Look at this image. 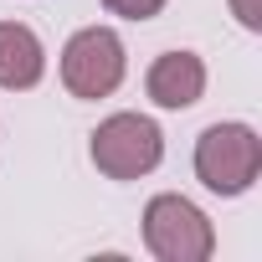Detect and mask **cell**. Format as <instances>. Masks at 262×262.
<instances>
[{"instance_id": "1", "label": "cell", "mask_w": 262, "mask_h": 262, "mask_svg": "<svg viewBox=\"0 0 262 262\" xmlns=\"http://www.w3.org/2000/svg\"><path fill=\"white\" fill-rule=\"evenodd\" d=\"M88 155L108 180H139L165 160V134L144 113H113V118H103L93 128Z\"/></svg>"}, {"instance_id": "2", "label": "cell", "mask_w": 262, "mask_h": 262, "mask_svg": "<svg viewBox=\"0 0 262 262\" xmlns=\"http://www.w3.org/2000/svg\"><path fill=\"white\" fill-rule=\"evenodd\" d=\"M257 170H262L257 128H247V123H211L206 134L195 139V175H201L206 190L242 195V190H252Z\"/></svg>"}, {"instance_id": "3", "label": "cell", "mask_w": 262, "mask_h": 262, "mask_svg": "<svg viewBox=\"0 0 262 262\" xmlns=\"http://www.w3.org/2000/svg\"><path fill=\"white\" fill-rule=\"evenodd\" d=\"M144 242L160 262H206L216 252L211 216L185 195H155L144 206Z\"/></svg>"}, {"instance_id": "4", "label": "cell", "mask_w": 262, "mask_h": 262, "mask_svg": "<svg viewBox=\"0 0 262 262\" xmlns=\"http://www.w3.org/2000/svg\"><path fill=\"white\" fill-rule=\"evenodd\" d=\"M62 82L72 98H108L123 82V41L108 26H88L62 47Z\"/></svg>"}, {"instance_id": "5", "label": "cell", "mask_w": 262, "mask_h": 262, "mask_svg": "<svg viewBox=\"0 0 262 262\" xmlns=\"http://www.w3.org/2000/svg\"><path fill=\"white\" fill-rule=\"evenodd\" d=\"M144 93L160 108H190V103H201V93H206L201 57L195 52H165V57H155V67L144 77Z\"/></svg>"}, {"instance_id": "6", "label": "cell", "mask_w": 262, "mask_h": 262, "mask_svg": "<svg viewBox=\"0 0 262 262\" xmlns=\"http://www.w3.org/2000/svg\"><path fill=\"white\" fill-rule=\"evenodd\" d=\"M41 72H47V52L36 31L21 21H0V88H11V93L36 88Z\"/></svg>"}, {"instance_id": "7", "label": "cell", "mask_w": 262, "mask_h": 262, "mask_svg": "<svg viewBox=\"0 0 262 262\" xmlns=\"http://www.w3.org/2000/svg\"><path fill=\"white\" fill-rule=\"evenodd\" d=\"M103 6L113 16H123V21H149V16L165 11V0H103Z\"/></svg>"}, {"instance_id": "8", "label": "cell", "mask_w": 262, "mask_h": 262, "mask_svg": "<svg viewBox=\"0 0 262 262\" xmlns=\"http://www.w3.org/2000/svg\"><path fill=\"white\" fill-rule=\"evenodd\" d=\"M231 11L247 31H262V0H231Z\"/></svg>"}]
</instances>
